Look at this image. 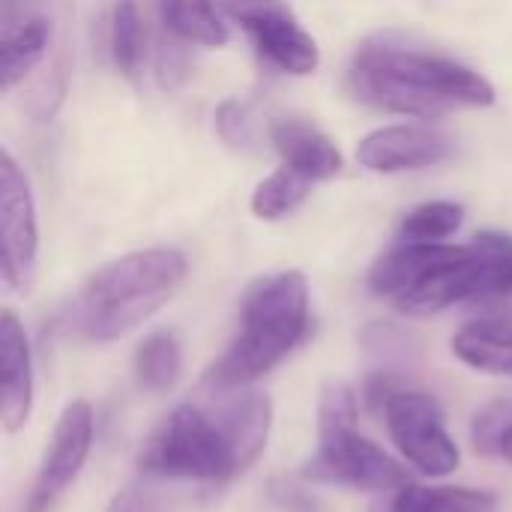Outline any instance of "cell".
<instances>
[{
	"instance_id": "1",
	"label": "cell",
	"mask_w": 512,
	"mask_h": 512,
	"mask_svg": "<svg viewBox=\"0 0 512 512\" xmlns=\"http://www.w3.org/2000/svg\"><path fill=\"white\" fill-rule=\"evenodd\" d=\"M348 90L387 114L435 120L453 108H486L495 87L474 69L429 51L366 42L348 69Z\"/></svg>"
},
{
	"instance_id": "2",
	"label": "cell",
	"mask_w": 512,
	"mask_h": 512,
	"mask_svg": "<svg viewBox=\"0 0 512 512\" xmlns=\"http://www.w3.org/2000/svg\"><path fill=\"white\" fill-rule=\"evenodd\" d=\"M309 333V282L300 270L255 279L240 306V327L228 351L210 366V387H252L273 372Z\"/></svg>"
},
{
	"instance_id": "3",
	"label": "cell",
	"mask_w": 512,
	"mask_h": 512,
	"mask_svg": "<svg viewBox=\"0 0 512 512\" xmlns=\"http://www.w3.org/2000/svg\"><path fill=\"white\" fill-rule=\"evenodd\" d=\"M186 270L183 252L168 246L138 249L102 264L78 294V330L90 342L123 339L180 291Z\"/></svg>"
},
{
	"instance_id": "4",
	"label": "cell",
	"mask_w": 512,
	"mask_h": 512,
	"mask_svg": "<svg viewBox=\"0 0 512 512\" xmlns=\"http://www.w3.org/2000/svg\"><path fill=\"white\" fill-rule=\"evenodd\" d=\"M138 468L147 477L198 483H225L243 474L219 420L210 408L192 402L177 405L147 438L138 453Z\"/></svg>"
},
{
	"instance_id": "5",
	"label": "cell",
	"mask_w": 512,
	"mask_h": 512,
	"mask_svg": "<svg viewBox=\"0 0 512 512\" xmlns=\"http://www.w3.org/2000/svg\"><path fill=\"white\" fill-rule=\"evenodd\" d=\"M303 477L381 495L411 483L408 468L363 438L354 423H318V450L306 462Z\"/></svg>"
},
{
	"instance_id": "6",
	"label": "cell",
	"mask_w": 512,
	"mask_h": 512,
	"mask_svg": "<svg viewBox=\"0 0 512 512\" xmlns=\"http://www.w3.org/2000/svg\"><path fill=\"white\" fill-rule=\"evenodd\" d=\"M384 423L399 456L426 477H447L459 468L462 453L444 426L435 396L420 390H393L384 405Z\"/></svg>"
},
{
	"instance_id": "7",
	"label": "cell",
	"mask_w": 512,
	"mask_h": 512,
	"mask_svg": "<svg viewBox=\"0 0 512 512\" xmlns=\"http://www.w3.org/2000/svg\"><path fill=\"white\" fill-rule=\"evenodd\" d=\"M39 261V222L30 180L9 153L0 150V273L9 291H30Z\"/></svg>"
},
{
	"instance_id": "8",
	"label": "cell",
	"mask_w": 512,
	"mask_h": 512,
	"mask_svg": "<svg viewBox=\"0 0 512 512\" xmlns=\"http://www.w3.org/2000/svg\"><path fill=\"white\" fill-rule=\"evenodd\" d=\"M240 27L264 60L291 75H312L321 66V48L297 21L288 0H216Z\"/></svg>"
},
{
	"instance_id": "9",
	"label": "cell",
	"mask_w": 512,
	"mask_h": 512,
	"mask_svg": "<svg viewBox=\"0 0 512 512\" xmlns=\"http://www.w3.org/2000/svg\"><path fill=\"white\" fill-rule=\"evenodd\" d=\"M93 432H96L93 408L84 399L69 402L51 432L48 450L42 456L24 512H54L60 498L69 492V486L78 480V474L90 459Z\"/></svg>"
},
{
	"instance_id": "10",
	"label": "cell",
	"mask_w": 512,
	"mask_h": 512,
	"mask_svg": "<svg viewBox=\"0 0 512 512\" xmlns=\"http://www.w3.org/2000/svg\"><path fill=\"white\" fill-rule=\"evenodd\" d=\"M453 138L432 126H384L369 132L357 144V162L375 174H402L417 168H432L453 156Z\"/></svg>"
},
{
	"instance_id": "11",
	"label": "cell",
	"mask_w": 512,
	"mask_h": 512,
	"mask_svg": "<svg viewBox=\"0 0 512 512\" xmlns=\"http://www.w3.org/2000/svg\"><path fill=\"white\" fill-rule=\"evenodd\" d=\"M33 351L12 309L0 312V420L6 432L27 426L33 414Z\"/></svg>"
},
{
	"instance_id": "12",
	"label": "cell",
	"mask_w": 512,
	"mask_h": 512,
	"mask_svg": "<svg viewBox=\"0 0 512 512\" xmlns=\"http://www.w3.org/2000/svg\"><path fill=\"white\" fill-rule=\"evenodd\" d=\"M474 243L456 246V243H399L390 252H384L372 273H369V288L381 297H402L414 285H420L426 276L438 273L441 267H450L468 255H474Z\"/></svg>"
},
{
	"instance_id": "13",
	"label": "cell",
	"mask_w": 512,
	"mask_h": 512,
	"mask_svg": "<svg viewBox=\"0 0 512 512\" xmlns=\"http://www.w3.org/2000/svg\"><path fill=\"white\" fill-rule=\"evenodd\" d=\"M219 393L210 414L219 420L228 444L234 447L240 471L255 465V459L264 453L273 429V405L264 393L249 387H213Z\"/></svg>"
},
{
	"instance_id": "14",
	"label": "cell",
	"mask_w": 512,
	"mask_h": 512,
	"mask_svg": "<svg viewBox=\"0 0 512 512\" xmlns=\"http://www.w3.org/2000/svg\"><path fill=\"white\" fill-rule=\"evenodd\" d=\"M270 144L279 153L282 165L300 171L312 183L330 180L342 171L339 147L312 123L297 117H282L270 126Z\"/></svg>"
},
{
	"instance_id": "15",
	"label": "cell",
	"mask_w": 512,
	"mask_h": 512,
	"mask_svg": "<svg viewBox=\"0 0 512 512\" xmlns=\"http://www.w3.org/2000/svg\"><path fill=\"white\" fill-rule=\"evenodd\" d=\"M498 495L486 489L465 486H417L408 483L396 492H387L372 512H495Z\"/></svg>"
},
{
	"instance_id": "16",
	"label": "cell",
	"mask_w": 512,
	"mask_h": 512,
	"mask_svg": "<svg viewBox=\"0 0 512 512\" xmlns=\"http://www.w3.org/2000/svg\"><path fill=\"white\" fill-rule=\"evenodd\" d=\"M453 354L486 375H512V321L477 318L453 336Z\"/></svg>"
},
{
	"instance_id": "17",
	"label": "cell",
	"mask_w": 512,
	"mask_h": 512,
	"mask_svg": "<svg viewBox=\"0 0 512 512\" xmlns=\"http://www.w3.org/2000/svg\"><path fill=\"white\" fill-rule=\"evenodd\" d=\"M51 45V21L45 15H33L9 30H3L0 45V81L3 93H12L24 78L42 63Z\"/></svg>"
},
{
	"instance_id": "18",
	"label": "cell",
	"mask_w": 512,
	"mask_h": 512,
	"mask_svg": "<svg viewBox=\"0 0 512 512\" xmlns=\"http://www.w3.org/2000/svg\"><path fill=\"white\" fill-rule=\"evenodd\" d=\"M216 6L219 3L213 0H159V15L174 39L201 48H222L228 42V27Z\"/></svg>"
},
{
	"instance_id": "19",
	"label": "cell",
	"mask_w": 512,
	"mask_h": 512,
	"mask_svg": "<svg viewBox=\"0 0 512 512\" xmlns=\"http://www.w3.org/2000/svg\"><path fill=\"white\" fill-rule=\"evenodd\" d=\"M183 375V348L174 333L156 330L135 351V381L147 393H168Z\"/></svg>"
},
{
	"instance_id": "20",
	"label": "cell",
	"mask_w": 512,
	"mask_h": 512,
	"mask_svg": "<svg viewBox=\"0 0 512 512\" xmlns=\"http://www.w3.org/2000/svg\"><path fill=\"white\" fill-rule=\"evenodd\" d=\"M312 192V180L300 171L279 165L270 177H264L252 192V213L264 222H279L294 213Z\"/></svg>"
},
{
	"instance_id": "21",
	"label": "cell",
	"mask_w": 512,
	"mask_h": 512,
	"mask_svg": "<svg viewBox=\"0 0 512 512\" xmlns=\"http://www.w3.org/2000/svg\"><path fill=\"white\" fill-rule=\"evenodd\" d=\"M108 45H111L114 66L126 78H135L141 57H144V27H141V12H138L135 0H117L114 3Z\"/></svg>"
},
{
	"instance_id": "22",
	"label": "cell",
	"mask_w": 512,
	"mask_h": 512,
	"mask_svg": "<svg viewBox=\"0 0 512 512\" xmlns=\"http://www.w3.org/2000/svg\"><path fill=\"white\" fill-rule=\"evenodd\" d=\"M465 222V207L456 201H429L402 219L399 240L405 243H441L453 237Z\"/></svg>"
},
{
	"instance_id": "23",
	"label": "cell",
	"mask_w": 512,
	"mask_h": 512,
	"mask_svg": "<svg viewBox=\"0 0 512 512\" xmlns=\"http://www.w3.org/2000/svg\"><path fill=\"white\" fill-rule=\"evenodd\" d=\"M510 426H512V399H498V402L486 405V408L474 417V426H471L474 447H477L483 456H495V453H501V441H504V435L510 432Z\"/></svg>"
},
{
	"instance_id": "24",
	"label": "cell",
	"mask_w": 512,
	"mask_h": 512,
	"mask_svg": "<svg viewBox=\"0 0 512 512\" xmlns=\"http://www.w3.org/2000/svg\"><path fill=\"white\" fill-rule=\"evenodd\" d=\"M216 129L219 135L234 144V147H246L252 141V123H249V114H246V105H240L237 99H228L219 105L216 111Z\"/></svg>"
},
{
	"instance_id": "25",
	"label": "cell",
	"mask_w": 512,
	"mask_h": 512,
	"mask_svg": "<svg viewBox=\"0 0 512 512\" xmlns=\"http://www.w3.org/2000/svg\"><path fill=\"white\" fill-rule=\"evenodd\" d=\"M108 512H162L159 498L144 489V486H126L123 492L114 495V501L108 504Z\"/></svg>"
},
{
	"instance_id": "26",
	"label": "cell",
	"mask_w": 512,
	"mask_h": 512,
	"mask_svg": "<svg viewBox=\"0 0 512 512\" xmlns=\"http://www.w3.org/2000/svg\"><path fill=\"white\" fill-rule=\"evenodd\" d=\"M495 294H512V246L495 255L492 282H489L486 297H495ZM480 300H483V297H480Z\"/></svg>"
},
{
	"instance_id": "27",
	"label": "cell",
	"mask_w": 512,
	"mask_h": 512,
	"mask_svg": "<svg viewBox=\"0 0 512 512\" xmlns=\"http://www.w3.org/2000/svg\"><path fill=\"white\" fill-rule=\"evenodd\" d=\"M33 15H42L39 0H3V30L33 18Z\"/></svg>"
},
{
	"instance_id": "28",
	"label": "cell",
	"mask_w": 512,
	"mask_h": 512,
	"mask_svg": "<svg viewBox=\"0 0 512 512\" xmlns=\"http://www.w3.org/2000/svg\"><path fill=\"white\" fill-rule=\"evenodd\" d=\"M273 498H276L282 507H291V510H312V507H315V501H312L306 492L294 489V486H282V489H279V483H273Z\"/></svg>"
},
{
	"instance_id": "29",
	"label": "cell",
	"mask_w": 512,
	"mask_h": 512,
	"mask_svg": "<svg viewBox=\"0 0 512 512\" xmlns=\"http://www.w3.org/2000/svg\"><path fill=\"white\" fill-rule=\"evenodd\" d=\"M477 306L483 309V318H501V321H512V294L483 297V300H477Z\"/></svg>"
},
{
	"instance_id": "30",
	"label": "cell",
	"mask_w": 512,
	"mask_h": 512,
	"mask_svg": "<svg viewBox=\"0 0 512 512\" xmlns=\"http://www.w3.org/2000/svg\"><path fill=\"white\" fill-rule=\"evenodd\" d=\"M498 456H504L507 462H512V426H510V432L504 435V441H501V453Z\"/></svg>"
}]
</instances>
